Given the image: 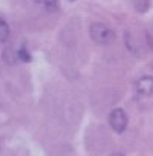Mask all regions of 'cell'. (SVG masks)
Wrapping results in <instances>:
<instances>
[{
  "label": "cell",
  "instance_id": "2",
  "mask_svg": "<svg viewBox=\"0 0 153 156\" xmlns=\"http://www.w3.org/2000/svg\"><path fill=\"white\" fill-rule=\"evenodd\" d=\"M127 113L123 109H113L109 115V124L116 133H123L127 127Z\"/></svg>",
  "mask_w": 153,
  "mask_h": 156
},
{
  "label": "cell",
  "instance_id": "7",
  "mask_svg": "<svg viewBox=\"0 0 153 156\" xmlns=\"http://www.w3.org/2000/svg\"><path fill=\"white\" fill-rule=\"evenodd\" d=\"M43 3H44V6H46L49 11H54V9H57V6H58V0H43Z\"/></svg>",
  "mask_w": 153,
  "mask_h": 156
},
{
  "label": "cell",
  "instance_id": "6",
  "mask_svg": "<svg viewBox=\"0 0 153 156\" xmlns=\"http://www.w3.org/2000/svg\"><path fill=\"white\" fill-rule=\"evenodd\" d=\"M135 8L139 11V12H144L148 9V0H136L135 2Z\"/></svg>",
  "mask_w": 153,
  "mask_h": 156
},
{
  "label": "cell",
  "instance_id": "1",
  "mask_svg": "<svg viewBox=\"0 0 153 156\" xmlns=\"http://www.w3.org/2000/svg\"><path fill=\"white\" fill-rule=\"evenodd\" d=\"M89 32L92 40L100 44H110L115 40V32L104 23H92Z\"/></svg>",
  "mask_w": 153,
  "mask_h": 156
},
{
  "label": "cell",
  "instance_id": "5",
  "mask_svg": "<svg viewBox=\"0 0 153 156\" xmlns=\"http://www.w3.org/2000/svg\"><path fill=\"white\" fill-rule=\"evenodd\" d=\"M17 58H19V60H22V61H25V63L31 61V55L28 54V51H26L25 48H22V49H19V51H17Z\"/></svg>",
  "mask_w": 153,
  "mask_h": 156
},
{
  "label": "cell",
  "instance_id": "4",
  "mask_svg": "<svg viewBox=\"0 0 153 156\" xmlns=\"http://www.w3.org/2000/svg\"><path fill=\"white\" fill-rule=\"evenodd\" d=\"M8 37H9V26L2 17H0V43L6 41Z\"/></svg>",
  "mask_w": 153,
  "mask_h": 156
},
{
  "label": "cell",
  "instance_id": "3",
  "mask_svg": "<svg viewBox=\"0 0 153 156\" xmlns=\"http://www.w3.org/2000/svg\"><path fill=\"white\" fill-rule=\"evenodd\" d=\"M136 90L138 94L148 97L153 94V76H141L139 80L136 81Z\"/></svg>",
  "mask_w": 153,
  "mask_h": 156
}]
</instances>
